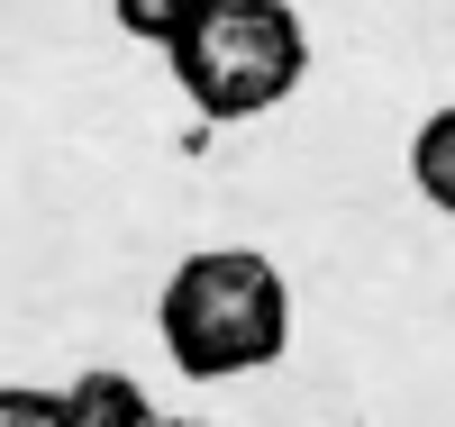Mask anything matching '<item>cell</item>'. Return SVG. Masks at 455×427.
I'll return each mask as SVG.
<instances>
[{
  "label": "cell",
  "instance_id": "7a4b0ae2",
  "mask_svg": "<svg viewBox=\"0 0 455 427\" xmlns=\"http://www.w3.org/2000/svg\"><path fill=\"white\" fill-rule=\"evenodd\" d=\"M164 64L201 119L237 128V119H264V109H283L300 91L310 28H300L291 0H201L192 28L164 46Z\"/></svg>",
  "mask_w": 455,
  "mask_h": 427
},
{
  "label": "cell",
  "instance_id": "8992f818",
  "mask_svg": "<svg viewBox=\"0 0 455 427\" xmlns=\"http://www.w3.org/2000/svg\"><path fill=\"white\" fill-rule=\"evenodd\" d=\"M0 427H64V391H36V382H0Z\"/></svg>",
  "mask_w": 455,
  "mask_h": 427
},
{
  "label": "cell",
  "instance_id": "52a82bcc",
  "mask_svg": "<svg viewBox=\"0 0 455 427\" xmlns=\"http://www.w3.org/2000/svg\"><path fill=\"white\" fill-rule=\"evenodd\" d=\"M156 427H210V418H156Z\"/></svg>",
  "mask_w": 455,
  "mask_h": 427
},
{
  "label": "cell",
  "instance_id": "3957f363",
  "mask_svg": "<svg viewBox=\"0 0 455 427\" xmlns=\"http://www.w3.org/2000/svg\"><path fill=\"white\" fill-rule=\"evenodd\" d=\"M64 427H156V409H146V391L119 364H92V373H73V391H64Z\"/></svg>",
  "mask_w": 455,
  "mask_h": 427
},
{
  "label": "cell",
  "instance_id": "6da1fadb",
  "mask_svg": "<svg viewBox=\"0 0 455 427\" xmlns=\"http://www.w3.org/2000/svg\"><path fill=\"white\" fill-rule=\"evenodd\" d=\"M156 336L192 382H228V373H264L291 345V282L274 255L255 246H201L164 273L156 300Z\"/></svg>",
  "mask_w": 455,
  "mask_h": 427
},
{
  "label": "cell",
  "instance_id": "277c9868",
  "mask_svg": "<svg viewBox=\"0 0 455 427\" xmlns=\"http://www.w3.org/2000/svg\"><path fill=\"white\" fill-rule=\"evenodd\" d=\"M410 182H419V201L437 218H455V100L419 119V137H410Z\"/></svg>",
  "mask_w": 455,
  "mask_h": 427
},
{
  "label": "cell",
  "instance_id": "ba28073f",
  "mask_svg": "<svg viewBox=\"0 0 455 427\" xmlns=\"http://www.w3.org/2000/svg\"><path fill=\"white\" fill-rule=\"evenodd\" d=\"M192 10H201V0H192Z\"/></svg>",
  "mask_w": 455,
  "mask_h": 427
},
{
  "label": "cell",
  "instance_id": "5b68a950",
  "mask_svg": "<svg viewBox=\"0 0 455 427\" xmlns=\"http://www.w3.org/2000/svg\"><path fill=\"white\" fill-rule=\"evenodd\" d=\"M119 28L137 36V46H156V55H164L173 36L192 28V0H119Z\"/></svg>",
  "mask_w": 455,
  "mask_h": 427
}]
</instances>
